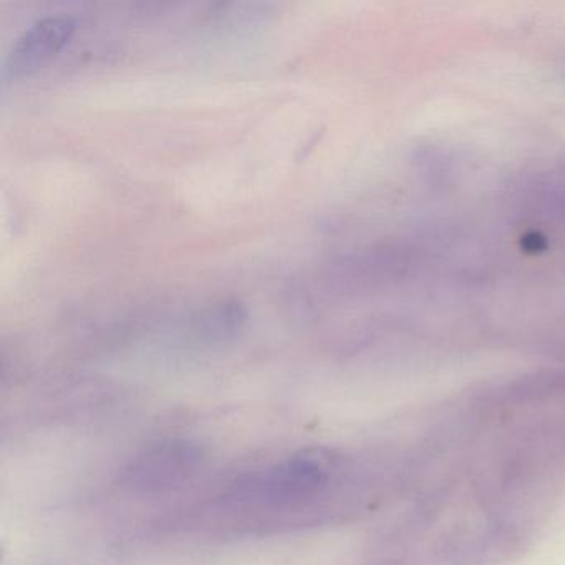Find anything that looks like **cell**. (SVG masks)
Listing matches in <instances>:
<instances>
[{
    "label": "cell",
    "mask_w": 565,
    "mask_h": 565,
    "mask_svg": "<svg viewBox=\"0 0 565 565\" xmlns=\"http://www.w3.org/2000/svg\"><path fill=\"white\" fill-rule=\"evenodd\" d=\"M75 28L77 25L68 18H47L35 22L12 47L6 62V81H21L41 71L67 47Z\"/></svg>",
    "instance_id": "cell-3"
},
{
    "label": "cell",
    "mask_w": 565,
    "mask_h": 565,
    "mask_svg": "<svg viewBox=\"0 0 565 565\" xmlns=\"http://www.w3.org/2000/svg\"><path fill=\"white\" fill-rule=\"evenodd\" d=\"M246 307L239 302H224L204 310L196 319V329L206 339H227L239 332L246 323Z\"/></svg>",
    "instance_id": "cell-5"
},
{
    "label": "cell",
    "mask_w": 565,
    "mask_h": 565,
    "mask_svg": "<svg viewBox=\"0 0 565 565\" xmlns=\"http://www.w3.org/2000/svg\"><path fill=\"white\" fill-rule=\"evenodd\" d=\"M203 461L200 446L186 439L153 443L125 468L121 481L135 491H160L184 481Z\"/></svg>",
    "instance_id": "cell-2"
},
{
    "label": "cell",
    "mask_w": 565,
    "mask_h": 565,
    "mask_svg": "<svg viewBox=\"0 0 565 565\" xmlns=\"http://www.w3.org/2000/svg\"><path fill=\"white\" fill-rule=\"evenodd\" d=\"M327 481L326 459L302 452L254 475L237 479L230 499L256 504H289L316 494Z\"/></svg>",
    "instance_id": "cell-1"
},
{
    "label": "cell",
    "mask_w": 565,
    "mask_h": 565,
    "mask_svg": "<svg viewBox=\"0 0 565 565\" xmlns=\"http://www.w3.org/2000/svg\"><path fill=\"white\" fill-rule=\"evenodd\" d=\"M512 198L535 216L565 223V160L539 164L515 178Z\"/></svg>",
    "instance_id": "cell-4"
}]
</instances>
